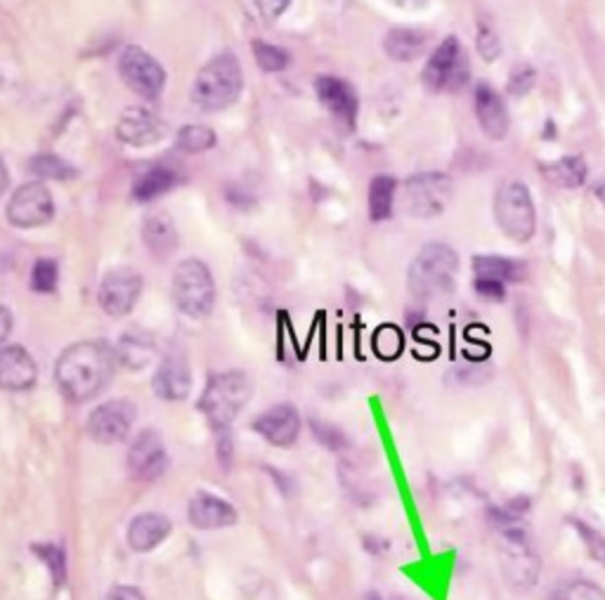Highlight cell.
<instances>
[{"label":"cell","instance_id":"1","mask_svg":"<svg viewBox=\"0 0 605 600\" xmlns=\"http://www.w3.org/2000/svg\"><path fill=\"white\" fill-rule=\"evenodd\" d=\"M117 369V353L102 340L73 343L58 357L54 380L71 405H83L98 397Z\"/></svg>","mask_w":605,"mask_h":600},{"label":"cell","instance_id":"2","mask_svg":"<svg viewBox=\"0 0 605 600\" xmlns=\"http://www.w3.org/2000/svg\"><path fill=\"white\" fill-rule=\"evenodd\" d=\"M497 558L506 587L516 593H527L537 587L542 560L530 541L523 522L513 513H497Z\"/></svg>","mask_w":605,"mask_h":600},{"label":"cell","instance_id":"3","mask_svg":"<svg viewBox=\"0 0 605 600\" xmlns=\"http://www.w3.org/2000/svg\"><path fill=\"white\" fill-rule=\"evenodd\" d=\"M456 272H460V256L443 242H431L421 248L407 272L410 294L419 301H435L447 296L454 288Z\"/></svg>","mask_w":605,"mask_h":600},{"label":"cell","instance_id":"4","mask_svg":"<svg viewBox=\"0 0 605 600\" xmlns=\"http://www.w3.org/2000/svg\"><path fill=\"white\" fill-rule=\"evenodd\" d=\"M244 90V71L232 52L215 54L201 67L192 85V100L204 112H223L240 100Z\"/></svg>","mask_w":605,"mask_h":600},{"label":"cell","instance_id":"5","mask_svg":"<svg viewBox=\"0 0 605 600\" xmlns=\"http://www.w3.org/2000/svg\"><path fill=\"white\" fill-rule=\"evenodd\" d=\"M251 380L244 372L213 374L199 397V411L206 416L209 426L220 433L228 430L236 416L249 405Z\"/></svg>","mask_w":605,"mask_h":600},{"label":"cell","instance_id":"6","mask_svg":"<svg viewBox=\"0 0 605 600\" xmlns=\"http://www.w3.org/2000/svg\"><path fill=\"white\" fill-rule=\"evenodd\" d=\"M494 221L511 242L527 244L537 230V211L521 180H506L494 196Z\"/></svg>","mask_w":605,"mask_h":600},{"label":"cell","instance_id":"7","mask_svg":"<svg viewBox=\"0 0 605 600\" xmlns=\"http://www.w3.org/2000/svg\"><path fill=\"white\" fill-rule=\"evenodd\" d=\"M173 301L182 315L204 319L213 313L215 284L204 261L188 258L173 272Z\"/></svg>","mask_w":605,"mask_h":600},{"label":"cell","instance_id":"8","mask_svg":"<svg viewBox=\"0 0 605 600\" xmlns=\"http://www.w3.org/2000/svg\"><path fill=\"white\" fill-rule=\"evenodd\" d=\"M424 85L431 93L447 95L460 93V90L468 83V54L460 39L447 35L440 43L424 67Z\"/></svg>","mask_w":605,"mask_h":600},{"label":"cell","instance_id":"9","mask_svg":"<svg viewBox=\"0 0 605 600\" xmlns=\"http://www.w3.org/2000/svg\"><path fill=\"white\" fill-rule=\"evenodd\" d=\"M123 83L144 100H157L167 85V69L140 45H128L119 58Z\"/></svg>","mask_w":605,"mask_h":600},{"label":"cell","instance_id":"10","mask_svg":"<svg viewBox=\"0 0 605 600\" xmlns=\"http://www.w3.org/2000/svg\"><path fill=\"white\" fill-rule=\"evenodd\" d=\"M452 202V180L445 173H419L405 185V206L410 215L428 221Z\"/></svg>","mask_w":605,"mask_h":600},{"label":"cell","instance_id":"11","mask_svg":"<svg viewBox=\"0 0 605 600\" xmlns=\"http://www.w3.org/2000/svg\"><path fill=\"white\" fill-rule=\"evenodd\" d=\"M144 291V279L133 267H117L100 282L98 301L109 317H125L133 313Z\"/></svg>","mask_w":605,"mask_h":600},{"label":"cell","instance_id":"12","mask_svg":"<svg viewBox=\"0 0 605 600\" xmlns=\"http://www.w3.org/2000/svg\"><path fill=\"white\" fill-rule=\"evenodd\" d=\"M135 405L131 399H109L88 416V435L98 445H119L133 430Z\"/></svg>","mask_w":605,"mask_h":600},{"label":"cell","instance_id":"13","mask_svg":"<svg viewBox=\"0 0 605 600\" xmlns=\"http://www.w3.org/2000/svg\"><path fill=\"white\" fill-rule=\"evenodd\" d=\"M6 215L8 221L20 230L48 225L54 215V202L50 190L43 183H27L22 187H17L14 194L10 196Z\"/></svg>","mask_w":605,"mask_h":600},{"label":"cell","instance_id":"14","mask_svg":"<svg viewBox=\"0 0 605 600\" xmlns=\"http://www.w3.org/2000/svg\"><path fill=\"white\" fill-rule=\"evenodd\" d=\"M169 466V454L163 438L154 428H144L128 449V470L140 482H150L163 476Z\"/></svg>","mask_w":605,"mask_h":600},{"label":"cell","instance_id":"15","mask_svg":"<svg viewBox=\"0 0 605 600\" xmlns=\"http://www.w3.org/2000/svg\"><path fill=\"white\" fill-rule=\"evenodd\" d=\"M253 430L272 447H291L301 435V414L289 403L274 405L255 418Z\"/></svg>","mask_w":605,"mask_h":600},{"label":"cell","instance_id":"16","mask_svg":"<svg viewBox=\"0 0 605 600\" xmlns=\"http://www.w3.org/2000/svg\"><path fill=\"white\" fill-rule=\"evenodd\" d=\"M169 133L167 121H161L152 109L131 106L117 123V138L128 148H147L157 144Z\"/></svg>","mask_w":605,"mask_h":600},{"label":"cell","instance_id":"17","mask_svg":"<svg viewBox=\"0 0 605 600\" xmlns=\"http://www.w3.org/2000/svg\"><path fill=\"white\" fill-rule=\"evenodd\" d=\"M39 380L36 359L22 345H3L0 348V388L8 393H27Z\"/></svg>","mask_w":605,"mask_h":600},{"label":"cell","instance_id":"18","mask_svg":"<svg viewBox=\"0 0 605 600\" xmlns=\"http://www.w3.org/2000/svg\"><path fill=\"white\" fill-rule=\"evenodd\" d=\"M152 388L159 399H167V403H182L192 393V372L188 359L171 353L161 359L157 367V374L152 378Z\"/></svg>","mask_w":605,"mask_h":600},{"label":"cell","instance_id":"19","mask_svg":"<svg viewBox=\"0 0 605 600\" xmlns=\"http://www.w3.org/2000/svg\"><path fill=\"white\" fill-rule=\"evenodd\" d=\"M473 106H475V119H478L481 129L492 140H504L508 133V109L504 98L487 83L475 85L473 93Z\"/></svg>","mask_w":605,"mask_h":600},{"label":"cell","instance_id":"20","mask_svg":"<svg viewBox=\"0 0 605 600\" xmlns=\"http://www.w3.org/2000/svg\"><path fill=\"white\" fill-rule=\"evenodd\" d=\"M320 102L332 112L347 129H355L357 112H360V100L355 88L339 79V77H320L315 83Z\"/></svg>","mask_w":605,"mask_h":600},{"label":"cell","instance_id":"21","mask_svg":"<svg viewBox=\"0 0 605 600\" xmlns=\"http://www.w3.org/2000/svg\"><path fill=\"white\" fill-rule=\"evenodd\" d=\"M188 518L196 530H225L236 522V508L211 492H196L190 501Z\"/></svg>","mask_w":605,"mask_h":600},{"label":"cell","instance_id":"22","mask_svg":"<svg viewBox=\"0 0 605 600\" xmlns=\"http://www.w3.org/2000/svg\"><path fill=\"white\" fill-rule=\"evenodd\" d=\"M171 530L173 525L163 513H142L128 525V547L135 553H152L169 539Z\"/></svg>","mask_w":605,"mask_h":600},{"label":"cell","instance_id":"23","mask_svg":"<svg viewBox=\"0 0 605 600\" xmlns=\"http://www.w3.org/2000/svg\"><path fill=\"white\" fill-rule=\"evenodd\" d=\"M142 242L157 261H169L178 248V230L169 213H152L142 223Z\"/></svg>","mask_w":605,"mask_h":600},{"label":"cell","instance_id":"24","mask_svg":"<svg viewBox=\"0 0 605 600\" xmlns=\"http://www.w3.org/2000/svg\"><path fill=\"white\" fill-rule=\"evenodd\" d=\"M383 48H386L389 58L395 62H414L426 52L428 35L419 29H393L389 31L386 41H383Z\"/></svg>","mask_w":605,"mask_h":600},{"label":"cell","instance_id":"25","mask_svg":"<svg viewBox=\"0 0 605 600\" xmlns=\"http://www.w3.org/2000/svg\"><path fill=\"white\" fill-rule=\"evenodd\" d=\"M473 275L481 279H494L500 284H521L527 275V270L521 261L504 258V256H478L473 258Z\"/></svg>","mask_w":605,"mask_h":600},{"label":"cell","instance_id":"26","mask_svg":"<svg viewBox=\"0 0 605 600\" xmlns=\"http://www.w3.org/2000/svg\"><path fill=\"white\" fill-rule=\"evenodd\" d=\"M178 173L169 166H154L147 171L133 187L135 202H154V199L169 194L178 185Z\"/></svg>","mask_w":605,"mask_h":600},{"label":"cell","instance_id":"27","mask_svg":"<svg viewBox=\"0 0 605 600\" xmlns=\"http://www.w3.org/2000/svg\"><path fill=\"white\" fill-rule=\"evenodd\" d=\"M546 180L563 190H577L586 180V163L579 156H561L542 169Z\"/></svg>","mask_w":605,"mask_h":600},{"label":"cell","instance_id":"28","mask_svg":"<svg viewBox=\"0 0 605 600\" xmlns=\"http://www.w3.org/2000/svg\"><path fill=\"white\" fill-rule=\"evenodd\" d=\"M397 183L391 175H376L370 185V217L374 223L389 221L393 215Z\"/></svg>","mask_w":605,"mask_h":600},{"label":"cell","instance_id":"29","mask_svg":"<svg viewBox=\"0 0 605 600\" xmlns=\"http://www.w3.org/2000/svg\"><path fill=\"white\" fill-rule=\"evenodd\" d=\"M154 355V343L150 336L142 334H125L121 336L119 343V353L117 357L123 362L128 369H142L150 365V359Z\"/></svg>","mask_w":605,"mask_h":600},{"label":"cell","instance_id":"30","mask_svg":"<svg viewBox=\"0 0 605 600\" xmlns=\"http://www.w3.org/2000/svg\"><path fill=\"white\" fill-rule=\"evenodd\" d=\"M31 551L41 558L43 566L48 568L54 587H64L69 579V566H67V553L58 543H33Z\"/></svg>","mask_w":605,"mask_h":600},{"label":"cell","instance_id":"31","mask_svg":"<svg viewBox=\"0 0 605 600\" xmlns=\"http://www.w3.org/2000/svg\"><path fill=\"white\" fill-rule=\"evenodd\" d=\"M215 133L209 129V125H185V129H180L178 133V150L185 154H199V152H209L215 148Z\"/></svg>","mask_w":605,"mask_h":600},{"label":"cell","instance_id":"32","mask_svg":"<svg viewBox=\"0 0 605 600\" xmlns=\"http://www.w3.org/2000/svg\"><path fill=\"white\" fill-rule=\"evenodd\" d=\"M567 522L573 525V530L582 539L586 556H589L594 562H598L601 568H605V535H601L596 527H592L589 522L582 520V518H571Z\"/></svg>","mask_w":605,"mask_h":600},{"label":"cell","instance_id":"33","mask_svg":"<svg viewBox=\"0 0 605 600\" xmlns=\"http://www.w3.org/2000/svg\"><path fill=\"white\" fill-rule=\"evenodd\" d=\"M31 173H36L43 180H67L77 175L71 163H67L64 159L54 156V154H39L29 161Z\"/></svg>","mask_w":605,"mask_h":600},{"label":"cell","instance_id":"34","mask_svg":"<svg viewBox=\"0 0 605 600\" xmlns=\"http://www.w3.org/2000/svg\"><path fill=\"white\" fill-rule=\"evenodd\" d=\"M31 288L36 294H52L54 288H58L60 282V267L52 258H41L36 261V265L31 267Z\"/></svg>","mask_w":605,"mask_h":600},{"label":"cell","instance_id":"35","mask_svg":"<svg viewBox=\"0 0 605 600\" xmlns=\"http://www.w3.org/2000/svg\"><path fill=\"white\" fill-rule=\"evenodd\" d=\"M253 52H255V60H259L261 69L268 71V74H278V71L289 67V52L280 45H272L265 41H253Z\"/></svg>","mask_w":605,"mask_h":600},{"label":"cell","instance_id":"36","mask_svg":"<svg viewBox=\"0 0 605 600\" xmlns=\"http://www.w3.org/2000/svg\"><path fill=\"white\" fill-rule=\"evenodd\" d=\"M475 48H478V54L485 62L500 60L502 54V39L497 35V31L492 29V24L483 20L478 22V31H475Z\"/></svg>","mask_w":605,"mask_h":600},{"label":"cell","instance_id":"37","mask_svg":"<svg viewBox=\"0 0 605 600\" xmlns=\"http://www.w3.org/2000/svg\"><path fill=\"white\" fill-rule=\"evenodd\" d=\"M374 350L383 359H395L402 353V332L397 326H381L374 334Z\"/></svg>","mask_w":605,"mask_h":600},{"label":"cell","instance_id":"38","mask_svg":"<svg viewBox=\"0 0 605 600\" xmlns=\"http://www.w3.org/2000/svg\"><path fill=\"white\" fill-rule=\"evenodd\" d=\"M535 81H537V71L535 67L530 64H518L513 67L511 77H508V83H506V90L513 95V98H523L527 95L530 90L535 88Z\"/></svg>","mask_w":605,"mask_h":600},{"label":"cell","instance_id":"39","mask_svg":"<svg viewBox=\"0 0 605 600\" xmlns=\"http://www.w3.org/2000/svg\"><path fill=\"white\" fill-rule=\"evenodd\" d=\"M565 593L571 600H605V591L594 581H573L571 587H565Z\"/></svg>","mask_w":605,"mask_h":600},{"label":"cell","instance_id":"40","mask_svg":"<svg viewBox=\"0 0 605 600\" xmlns=\"http://www.w3.org/2000/svg\"><path fill=\"white\" fill-rule=\"evenodd\" d=\"M313 428H315L317 440L324 443L329 449H343L345 447V438H343V433L339 428L329 426V424H320V421H315Z\"/></svg>","mask_w":605,"mask_h":600},{"label":"cell","instance_id":"41","mask_svg":"<svg viewBox=\"0 0 605 600\" xmlns=\"http://www.w3.org/2000/svg\"><path fill=\"white\" fill-rule=\"evenodd\" d=\"M475 291H478V296H483L487 301H504V296H506V286L494 282V279L475 277Z\"/></svg>","mask_w":605,"mask_h":600},{"label":"cell","instance_id":"42","mask_svg":"<svg viewBox=\"0 0 605 600\" xmlns=\"http://www.w3.org/2000/svg\"><path fill=\"white\" fill-rule=\"evenodd\" d=\"M291 0H255V6H259V12L265 17L268 22L280 20L284 14V10L289 8Z\"/></svg>","mask_w":605,"mask_h":600},{"label":"cell","instance_id":"43","mask_svg":"<svg viewBox=\"0 0 605 600\" xmlns=\"http://www.w3.org/2000/svg\"><path fill=\"white\" fill-rule=\"evenodd\" d=\"M104 600H147V598H144V593L140 589L121 584V587L109 589L107 596H104Z\"/></svg>","mask_w":605,"mask_h":600},{"label":"cell","instance_id":"44","mask_svg":"<svg viewBox=\"0 0 605 600\" xmlns=\"http://www.w3.org/2000/svg\"><path fill=\"white\" fill-rule=\"evenodd\" d=\"M12 326H14L12 313L8 311V307L0 305V348H3V343L10 338V334H12Z\"/></svg>","mask_w":605,"mask_h":600},{"label":"cell","instance_id":"45","mask_svg":"<svg viewBox=\"0 0 605 600\" xmlns=\"http://www.w3.org/2000/svg\"><path fill=\"white\" fill-rule=\"evenodd\" d=\"M10 187V175H8V169H6V163L0 161V196H3Z\"/></svg>","mask_w":605,"mask_h":600},{"label":"cell","instance_id":"46","mask_svg":"<svg viewBox=\"0 0 605 600\" xmlns=\"http://www.w3.org/2000/svg\"><path fill=\"white\" fill-rule=\"evenodd\" d=\"M397 6H405V8H416V6H424L426 0H395Z\"/></svg>","mask_w":605,"mask_h":600},{"label":"cell","instance_id":"47","mask_svg":"<svg viewBox=\"0 0 605 600\" xmlns=\"http://www.w3.org/2000/svg\"><path fill=\"white\" fill-rule=\"evenodd\" d=\"M596 194H598V199H601V202L605 204V180H601V183L596 185Z\"/></svg>","mask_w":605,"mask_h":600},{"label":"cell","instance_id":"48","mask_svg":"<svg viewBox=\"0 0 605 600\" xmlns=\"http://www.w3.org/2000/svg\"><path fill=\"white\" fill-rule=\"evenodd\" d=\"M366 600H381L376 593H370V596H366Z\"/></svg>","mask_w":605,"mask_h":600},{"label":"cell","instance_id":"49","mask_svg":"<svg viewBox=\"0 0 605 600\" xmlns=\"http://www.w3.org/2000/svg\"><path fill=\"white\" fill-rule=\"evenodd\" d=\"M395 600H405V598H395Z\"/></svg>","mask_w":605,"mask_h":600}]
</instances>
